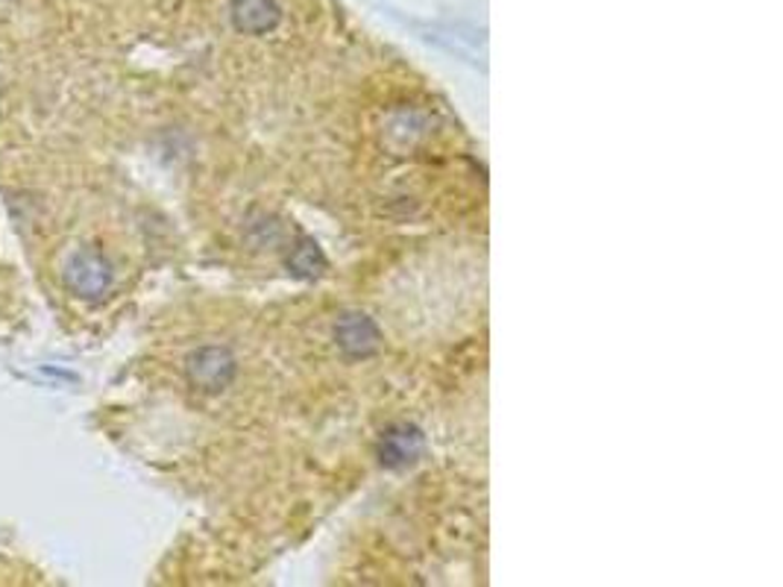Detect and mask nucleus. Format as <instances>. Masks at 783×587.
Listing matches in <instances>:
<instances>
[{
  "instance_id": "obj_5",
  "label": "nucleus",
  "mask_w": 783,
  "mask_h": 587,
  "mask_svg": "<svg viewBox=\"0 0 783 587\" xmlns=\"http://www.w3.org/2000/svg\"><path fill=\"white\" fill-rule=\"evenodd\" d=\"M229 18H233L238 33L265 35L276 30V24L282 21V9L276 0H233Z\"/></svg>"
},
{
  "instance_id": "obj_4",
  "label": "nucleus",
  "mask_w": 783,
  "mask_h": 587,
  "mask_svg": "<svg viewBox=\"0 0 783 587\" xmlns=\"http://www.w3.org/2000/svg\"><path fill=\"white\" fill-rule=\"evenodd\" d=\"M425 437L418 426L411 423H393L391 429H384L382 441H379V459L384 467L400 470L414 464L423 455Z\"/></svg>"
},
{
  "instance_id": "obj_7",
  "label": "nucleus",
  "mask_w": 783,
  "mask_h": 587,
  "mask_svg": "<svg viewBox=\"0 0 783 587\" xmlns=\"http://www.w3.org/2000/svg\"><path fill=\"white\" fill-rule=\"evenodd\" d=\"M282 224L270 218V215H261V218L250 220V227H247V238H250L253 247H276V244L282 241Z\"/></svg>"
},
{
  "instance_id": "obj_2",
  "label": "nucleus",
  "mask_w": 783,
  "mask_h": 587,
  "mask_svg": "<svg viewBox=\"0 0 783 587\" xmlns=\"http://www.w3.org/2000/svg\"><path fill=\"white\" fill-rule=\"evenodd\" d=\"M68 288L83 297V300H101L103 294L112 288V265L101 250L83 247L71 256L65 268Z\"/></svg>"
},
{
  "instance_id": "obj_1",
  "label": "nucleus",
  "mask_w": 783,
  "mask_h": 587,
  "mask_svg": "<svg viewBox=\"0 0 783 587\" xmlns=\"http://www.w3.org/2000/svg\"><path fill=\"white\" fill-rule=\"evenodd\" d=\"M238 361L226 347H200L185 361V377L203 394H220L233 385Z\"/></svg>"
},
{
  "instance_id": "obj_3",
  "label": "nucleus",
  "mask_w": 783,
  "mask_h": 587,
  "mask_svg": "<svg viewBox=\"0 0 783 587\" xmlns=\"http://www.w3.org/2000/svg\"><path fill=\"white\" fill-rule=\"evenodd\" d=\"M334 341H338L343 356L367 359L382 344V332L375 327V320L367 318L364 311H347L334 323Z\"/></svg>"
},
{
  "instance_id": "obj_6",
  "label": "nucleus",
  "mask_w": 783,
  "mask_h": 587,
  "mask_svg": "<svg viewBox=\"0 0 783 587\" xmlns=\"http://www.w3.org/2000/svg\"><path fill=\"white\" fill-rule=\"evenodd\" d=\"M288 268H291L297 277H317V274L326 268L323 250H320L317 241H311V238H302V241L293 247Z\"/></svg>"
}]
</instances>
